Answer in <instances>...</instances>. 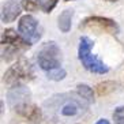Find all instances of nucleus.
Returning <instances> with one entry per match:
<instances>
[{
    "instance_id": "obj_1",
    "label": "nucleus",
    "mask_w": 124,
    "mask_h": 124,
    "mask_svg": "<svg viewBox=\"0 0 124 124\" xmlns=\"http://www.w3.org/2000/svg\"><path fill=\"white\" fill-rule=\"evenodd\" d=\"M90 102L75 91L55 94L44 102V116L52 124H64L71 119H78L83 116Z\"/></svg>"
},
{
    "instance_id": "obj_2",
    "label": "nucleus",
    "mask_w": 124,
    "mask_h": 124,
    "mask_svg": "<svg viewBox=\"0 0 124 124\" xmlns=\"http://www.w3.org/2000/svg\"><path fill=\"white\" fill-rule=\"evenodd\" d=\"M30 42L26 41L22 36L16 34L12 29H6L1 33V59L4 62H10L16 59L21 53L30 48Z\"/></svg>"
},
{
    "instance_id": "obj_3",
    "label": "nucleus",
    "mask_w": 124,
    "mask_h": 124,
    "mask_svg": "<svg viewBox=\"0 0 124 124\" xmlns=\"http://www.w3.org/2000/svg\"><path fill=\"white\" fill-rule=\"evenodd\" d=\"M91 48H93V41L86 36L82 37L79 41V48H78V57H79L82 66L90 72L106 74L109 71V67L91 53Z\"/></svg>"
},
{
    "instance_id": "obj_4",
    "label": "nucleus",
    "mask_w": 124,
    "mask_h": 124,
    "mask_svg": "<svg viewBox=\"0 0 124 124\" xmlns=\"http://www.w3.org/2000/svg\"><path fill=\"white\" fill-rule=\"evenodd\" d=\"M34 77H36V72H34L31 63L26 59H22V60H18L14 66H11L4 72L3 80L6 85L14 87V86H19L25 82L33 80Z\"/></svg>"
},
{
    "instance_id": "obj_5",
    "label": "nucleus",
    "mask_w": 124,
    "mask_h": 124,
    "mask_svg": "<svg viewBox=\"0 0 124 124\" xmlns=\"http://www.w3.org/2000/svg\"><path fill=\"white\" fill-rule=\"evenodd\" d=\"M37 62H38V66L45 72L60 68L62 67V52L57 44L51 41L42 45L37 55Z\"/></svg>"
},
{
    "instance_id": "obj_6",
    "label": "nucleus",
    "mask_w": 124,
    "mask_h": 124,
    "mask_svg": "<svg viewBox=\"0 0 124 124\" xmlns=\"http://www.w3.org/2000/svg\"><path fill=\"white\" fill-rule=\"evenodd\" d=\"M79 29L82 30H93L100 33H108V34H117L119 33V25L113 19L104 18V16H89L83 19L79 25Z\"/></svg>"
},
{
    "instance_id": "obj_7",
    "label": "nucleus",
    "mask_w": 124,
    "mask_h": 124,
    "mask_svg": "<svg viewBox=\"0 0 124 124\" xmlns=\"http://www.w3.org/2000/svg\"><path fill=\"white\" fill-rule=\"evenodd\" d=\"M19 33L25 38L26 41H29L30 44H34L41 38V30L40 25L37 22V19L33 18L31 15H25L21 18L18 25Z\"/></svg>"
},
{
    "instance_id": "obj_8",
    "label": "nucleus",
    "mask_w": 124,
    "mask_h": 124,
    "mask_svg": "<svg viewBox=\"0 0 124 124\" xmlns=\"http://www.w3.org/2000/svg\"><path fill=\"white\" fill-rule=\"evenodd\" d=\"M7 101H8V105L11 108L16 109L18 106L30 102V90L26 86H23V85L14 86L11 90L8 91Z\"/></svg>"
},
{
    "instance_id": "obj_9",
    "label": "nucleus",
    "mask_w": 124,
    "mask_h": 124,
    "mask_svg": "<svg viewBox=\"0 0 124 124\" xmlns=\"http://www.w3.org/2000/svg\"><path fill=\"white\" fill-rule=\"evenodd\" d=\"M15 110L18 112L19 116H22L23 119H26L27 121H30V123H33V124H38L42 120V116H44V112L37 105L31 104V102L23 104V105L18 106Z\"/></svg>"
},
{
    "instance_id": "obj_10",
    "label": "nucleus",
    "mask_w": 124,
    "mask_h": 124,
    "mask_svg": "<svg viewBox=\"0 0 124 124\" xmlns=\"http://www.w3.org/2000/svg\"><path fill=\"white\" fill-rule=\"evenodd\" d=\"M19 14H21V6L18 0H7L1 8V21L12 22L14 19H16V16H19Z\"/></svg>"
},
{
    "instance_id": "obj_11",
    "label": "nucleus",
    "mask_w": 124,
    "mask_h": 124,
    "mask_svg": "<svg viewBox=\"0 0 124 124\" xmlns=\"http://www.w3.org/2000/svg\"><path fill=\"white\" fill-rule=\"evenodd\" d=\"M72 16L74 12L72 10H64L59 16V29L62 30L63 33H67L71 29V23H72Z\"/></svg>"
},
{
    "instance_id": "obj_12",
    "label": "nucleus",
    "mask_w": 124,
    "mask_h": 124,
    "mask_svg": "<svg viewBox=\"0 0 124 124\" xmlns=\"http://www.w3.org/2000/svg\"><path fill=\"white\" fill-rule=\"evenodd\" d=\"M77 91L79 93L85 100H87L89 102H93L94 101V93L91 90V87H89L87 85H78L77 86Z\"/></svg>"
},
{
    "instance_id": "obj_13",
    "label": "nucleus",
    "mask_w": 124,
    "mask_h": 124,
    "mask_svg": "<svg viewBox=\"0 0 124 124\" xmlns=\"http://www.w3.org/2000/svg\"><path fill=\"white\" fill-rule=\"evenodd\" d=\"M115 89H116V83H113V82H104V83H100L97 86V91L100 95H105L113 91Z\"/></svg>"
},
{
    "instance_id": "obj_14",
    "label": "nucleus",
    "mask_w": 124,
    "mask_h": 124,
    "mask_svg": "<svg viewBox=\"0 0 124 124\" xmlns=\"http://www.w3.org/2000/svg\"><path fill=\"white\" fill-rule=\"evenodd\" d=\"M22 7L26 11H37L41 8V0H22Z\"/></svg>"
},
{
    "instance_id": "obj_15",
    "label": "nucleus",
    "mask_w": 124,
    "mask_h": 124,
    "mask_svg": "<svg viewBox=\"0 0 124 124\" xmlns=\"http://www.w3.org/2000/svg\"><path fill=\"white\" fill-rule=\"evenodd\" d=\"M46 77H48V79H51V80H62L66 78V70L60 67L57 70H53V71L46 72Z\"/></svg>"
},
{
    "instance_id": "obj_16",
    "label": "nucleus",
    "mask_w": 124,
    "mask_h": 124,
    "mask_svg": "<svg viewBox=\"0 0 124 124\" xmlns=\"http://www.w3.org/2000/svg\"><path fill=\"white\" fill-rule=\"evenodd\" d=\"M113 120L116 124H124V106H119L113 112Z\"/></svg>"
},
{
    "instance_id": "obj_17",
    "label": "nucleus",
    "mask_w": 124,
    "mask_h": 124,
    "mask_svg": "<svg viewBox=\"0 0 124 124\" xmlns=\"http://www.w3.org/2000/svg\"><path fill=\"white\" fill-rule=\"evenodd\" d=\"M59 0H41V10L44 12H51Z\"/></svg>"
},
{
    "instance_id": "obj_18",
    "label": "nucleus",
    "mask_w": 124,
    "mask_h": 124,
    "mask_svg": "<svg viewBox=\"0 0 124 124\" xmlns=\"http://www.w3.org/2000/svg\"><path fill=\"white\" fill-rule=\"evenodd\" d=\"M95 124H110V123H109L108 120H106V119H100V120L97 121Z\"/></svg>"
},
{
    "instance_id": "obj_19",
    "label": "nucleus",
    "mask_w": 124,
    "mask_h": 124,
    "mask_svg": "<svg viewBox=\"0 0 124 124\" xmlns=\"http://www.w3.org/2000/svg\"><path fill=\"white\" fill-rule=\"evenodd\" d=\"M106 1H117V0H106Z\"/></svg>"
},
{
    "instance_id": "obj_20",
    "label": "nucleus",
    "mask_w": 124,
    "mask_h": 124,
    "mask_svg": "<svg viewBox=\"0 0 124 124\" xmlns=\"http://www.w3.org/2000/svg\"><path fill=\"white\" fill-rule=\"evenodd\" d=\"M66 1H70V0H66Z\"/></svg>"
}]
</instances>
